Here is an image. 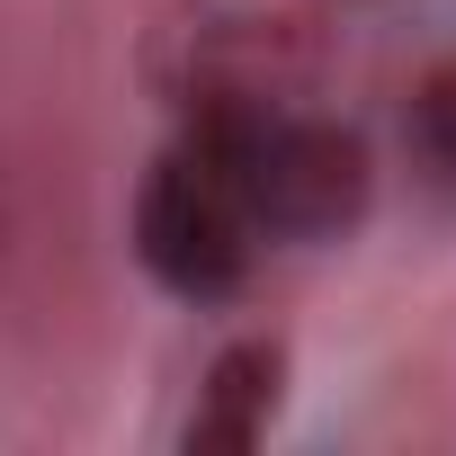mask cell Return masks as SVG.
Segmentation results:
<instances>
[{"instance_id": "obj_1", "label": "cell", "mask_w": 456, "mask_h": 456, "mask_svg": "<svg viewBox=\"0 0 456 456\" xmlns=\"http://www.w3.org/2000/svg\"><path fill=\"white\" fill-rule=\"evenodd\" d=\"M188 134L233 179L260 242H331L367 215V143L269 90H206Z\"/></svg>"}, {"instance_id": "obj_2", "label": "cell", "mask_w": 456, "mask_h": 456, "mask_svg": "<svg viewBox=\"0 0 456 456\" xmlns=\"http://www.w3.org/2000/svg\"><path fill=\"white\" fill-rule=\"evenodd\" d=\"M251 251H260V224L242 215L233 179L215 170L197 134H179L134 188V260L179 305H224L251 278Z\"/></svg>"}, {"instance_id": "obj_3", "label": "cell", "mask_w": 456, "mask_h": 456, "mask_svg": "<svg viewBox=\"0 0 456 456\" xmlns=\"http://www.w3.org/2000/svg\"><path fill=\"white\" fill-rule=\"evenodd\" d=\"M278 385H287V349L278 340H233L206 385H197V411H188V447L206 456H233V447H260L269 411H278Z\"/></svg>"}, {"instance_id": "obj_4", "label": "cell", "mask_w": 456, "mask_h": 456, "mask_svg": "<svg viewBox=\"0 0 456 456\" xmlns=\"http://www.w3.org/2000/svg\"><path fill=\"white\" fill-rule=\"evenodd\" d=\"M411 152H420L429 179L456 197V63L420 81V99H411Z\"/></svg>"}]
</instances>
